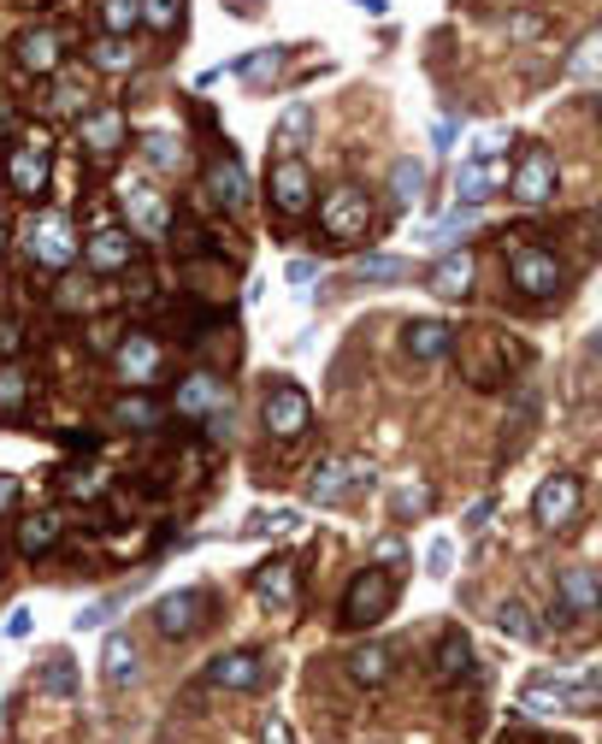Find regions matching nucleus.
I'll use <instances>...</instances> for the list:
<instances>
[{"instance_id": "6ab92c4d", "label": "nucleus", "mask_w": 602, "mask_h": 744, "mask_svg": "<svg viewBox=\"0 0 602 744\" xmlns=\"http://www.w3.org/2000/svg\"><path fill=\"white\" fill-rule=\"evenodd\" d=\"M137 674H142L137 645H130V638H107V650H101V680H107V685H130Z\"/></svg>"}, {"instance_id": "1a4fd4ad", "label": "nucleus", "mask_w": 602, "mask_h": 744, "mask_svg": "<svg viewBox=\"0 0 602 744\" xmlns=\"http://www.w3.org/2000/svg\"><path fill=\"white\" fill-rule=\"evenodd\" d=\"M125 219H130V231H142V237H160V231L172 225L166 201H160L149 184H130L125 189Z\"/></svg>"}, {"instance_id": "ddd939ff", "label": "nucleus", "mask_w": 602, "mask_h": 744, "mask_svg": "<svg viewBox=\"0 0 602 744\" xmlns=\"http://www.w3.org/2000/svg\"><path fill=\"white\" fill-rule=\"evenodd\" d=\"M402 343H408V355H414V361H444L449 343H455V331L444 326V319H408Z\"/></svg>"}, {"instance_id": "2eb2a0df", "label": "nucleus", "mask_w": 602, "mask_h": 744, "mask_svg": "<svg viewBox=\"0 0 602 744\" xmlns=\"http://www.w3.org/2000/svg\"><path fill=\"white\" fill-rule=\"evenodd\" d=\"M208 184H213V196H219V208H231V213H243L248 208V172L237 166V160H213V172H208Z\"/></svg>"}, {"instance_id": "f03ea898", "label": "nucleus", "mask_w": 602, "mask_h": 744, "mask_svg": "<svg viewBox=\"0 0 602 744\" xmlns=\"http://www.w3.org/2000/svg\"><path fill=\"white\" fill-rule=\"evenodd\" d=\"M201 680L219 685V692H255V685L267 680V662H260L255 650H225V656H213V662L201 668Z\"/></svg>"}, {"instance_id": "7ed1b4c3", "label": "nucleus", "mask_w": 602, "mask_h": 744, "mask_svg": "<svg viewBox=\"0 0 602 744\" xmlns=\"http://www.w3.org/2000/svg\"><path fill=\"white\" fill-rule=\"evenodd\" d=\"M201 603H208V591H201V586H184V591L160 597V603H154V626H160L166 638H189V633L201 626V615H208Z\"/></svg>"}, {"instance_id": "4c0bfd02", "label": "nucleus", "mask_w": 602, "mask_h": 744, "mask_svg": "<svg viewBox=\"0 0 602 744\" xmlns=\"http://www.w3.org/2000/svg\"><path fill=\"white\" fill-rule=\"evenodd\" d=\"M24 397H31V378H24L19 367H0V408L12 414V408H19Z\"/></svg>"}, {"instance_id": "aec40b11", "label": "nucleus", "mask_w": 602, "mask_h": 744, "mask_svg": "<svg viewBox=\"0 0 602 744\" xmlns=\"http://www.w3.org/2000/svg\"><path fill=\"white\" fill-rule=\"evenodd\" d=\"M125 260H130V237H125V231H95V237H90V267L95 272H119L125 267Z\"/></svg>"}, {"instance_id": "c85d7f7f", "label": "nucleus", "mask_w": 602, "mask_h": 744, "mask_svg": "<svg viewBox=\"0 0 602 744\" xmlns=\"http://www.w3.org/2000/svg\"><path fill=\"white\" fill-rule=\"evenodd\" d=\"M12 184H19L24 196H36V189L48 184V160L31 154V149H19V154H12Z\"/></svg>"}, {"instance_id": "4d7b16f0", "label": "nucleus", "mask_w": 602, "mask_h": 744, "mask_svg": "<svg viewBox=\"0 0 602 744\" xmlns=\"http://www.w3.org/2000/svg\"><path fill=\"white\" fill-rule=\"evenodd\" d=\"M19 343V326H0V349H12Z\"/></svg>"}, {"instance_id": "e433bc0d", "label": "nucleus", "mask_w": 602, "mask_h": 744, "mask_svg": "<svg viewBox=\"0 0 602 744\" xmlns=\"http://www.w3.org/2000/svg\"><path fill=\"white\" fill-rule=\"evenodd\" d=\"M42 692L71 697V692H78V668H71L66 656H60V662H48V668H42Z\"/></svg>"}, {"instance_id": "f704fd0d", "label": "nucleus", "mask_w": 602, "mask_h": 744, "mask_svg": "<svg viewBox=\"0 0 602 744\" xmlns=\"http://www.w3.org/2000/svg\"><path fill=\"white\" fill-rule=\"evenodd\" d=\"M119 420H125V426H137V432H149V426H160V402L125 397V402H119Z\"/></svg>"}, {"instance_id": "72a5a7b5", "label": "nucleus", "mask_w": 602, "mask_h": 744, "mask_svg": "<svg viewBox=\"0 0 602 744\" xmlns=\"http://www.w3.org/2000/svg\"><path fill=\"white\" fill-rule=\"evenodd\" d=\"M307 130H314V113H307V107H290V113H284V125H278V142H284V149L296 154L302 142H307Z\"/></svg>"}, {"instance_id": "6e6552de", "label": "nucleus", "mask_w": 602, "mask_h": 744, "mask_svg": "<svg viewBox=\"0 0 602 744\" xmlns=\"http://www.w3.org/2000/svg\"><path fill=\"white\" fill-rule=\"evenodd\" d=\"M532 508H538V520H543V527H567V520H573V508H579V479H567V473L543 479L538 496H532Z\"/></svg>"}, {"instance_id": "20e7f679", "label": "nucleus", "mask_w": 602, "mask_h": 744, "mask_svg": "<svg viewBox=\"0 0 602 744\" xmlns=\"http://www.w3.org/2000/svg\"><path fill=\"white\" fill-rule=\"evenodd\" d=\"M31 255L42 260V267H71V260H78V231H71L60 213L36 219L31 225Z\"/></svg>"}, {"instance_id": "f3484780", "label": "nucleus", "mask_w": 602, "mask_h": 744, "mask_svg": "<svg viewBox=\"0 0 602 744\" xmlns=\"http://www.w3.org/2000/svg\"><path fill=\"white\" fill-rule=\"evenodd\" d=\"M119 373L130 378V385H149V378L160 373V343L142 338V331H137V338H125L119 343Z\"/></svg>"}, {"instance_id": "49530a36", "label": "nucleus", "mask_w": 602, "mask_h": 744, "mask_svg": "<svg viewBox=\"0 0 602 744\" xmlns=\"http://www.w3.org/2000/svg\"><path fill=\"white\" fill-rule=\"evenodd\" d=\"M284 279L296 284V290H307V284L319 279V267H314V260H307V255H296V260H290V267H284Z\"/></svg>"}, {"instance_id": "f257e3e1", "label": "nucleus", "mask_w": 602, "mask_h": 744, "mask_svg": "<svg viewBox=\"0 0 602 744\" xmlns=\"http://www.w3.org/2000/svg\"><path fill=\"white\" fill-rule=\"evenodd\" d=\"M390 603H396L390 574H385V567H366V574L355 579V586H349L343 621H349V626H373V621H385V615H390Z\"/></svg>"}, {"instance_id": "bf43d9fd", "label": "nucleus", "mask_w": 602, "mask_h": 744, "mask_svg": "<svg viewBox=\"0 0 602 744\" xmlns=\"http://www.w3.org/2000/svg\"><path fill=\"white\" fill-rule=\"evenodd\" d=\"M0 248H7V231H0Z\"/></svg>"}, {"instance_id": "a19ab883", "label": "nucleus", "mask_w": 602, "mask_h": 744, "mask_svg": "<svg viewBox=\"0 0 602 744\" xmlns=\"http://www.w3.org/2000/svg\"><path fill=\"white\" fill-rule=\"evenodd\" d=\"M278 60H284V54H278V48H267V54H248V60H237V71H243V78H272V71H278Z\"/></svg>"}, {"instance_id": "8fccbe9b", "label": "nucleus", "mask_w": 602, "mask_h": 744, "mask_svg": "<svg viewBox=\"0 0 602 744\" xmlns=\"http://www.w3.org/2000/svg\"><path fill=\"white\" fill-rule=\"evenodd\" d=\"M267 744H296V739H290V721H284V715H267Z\"/></svg>"}, {"instance_id": "dca6fc26", "label": "nucleus", "mask_w": 602, "mask_h": 744, "mask_svg": "<svg viewBox=\"0 0 602 744\" xmlns=\"http://www.w3.org/2000/svg\"><path fill=\"white\" fill-rule=\"evenodd\" d=\"M355 479H366L361 461H326L314 479H307V496H314V503H337V496L355 485Z\"/></svg>"}, {"instance_id": "9d476101", "label": "nucleus", "mask_w": 602, "mask_h": 744, "mask_svg": "<svg viewBox=\"0 0 602 744\" xmlns=\"http://www.w3.org/2000/svg\"><path fill=\"white\" fill-rule=\"evenodd\" d=\"M272 201L284 213H307V208H314V178H307L302 160H284V166L272 172Z\"/></svg>"}, {"instance_id": "a211bd4d", "label": "nucleus", "mask_w": 602, "mask_h": 744, "mask_svg": "<svg viewBox=\"0 0 602 744\" xmlns=\"http://www.w3.org/2000/svg\"><path fill=\"white\" fill-rule=\"evenodd\" d=\"M437 674H444V680H473V638H467V633L437 638Z\"/></svg>"}, {"instance_id": "7c9ffc66", "label": "nucleus", "mask_w": 602, "mask_h": 744, "mask_svg": "<svg viewBox=\"0 0 602 744\" xmlns=\"http://www.w3.org/2000/svg\"><path fill=\"white\" fill-rule=\"evenodd\" d=\"M260 586V597H267V603H290V597H296V574H290V562H272L267 574L255 579Z\"/></svg>"}, {"instance_id": "5fc2aeb1", "label": "nucleus", "mask_w": 602, "mask_h": 744, "mask_svg": "<svg viewBox=\"0 0 602 744\" xmlns=\"http://www.w3.org/2000/svg\"><path fill=\"white\" fill-rule=\"evenodd\" d=\"M432 142H437V149H455V125L437 119V137H432Z\"/></svg>"}, {"instance_id": "052dcab7", "label": "nucleus", "mask_w": 602, "mask_h": 744, "mask_svg": "<svg viewBox=\"0 0 602 744\" xmlns=\"http://www.w3.org/2000/svg\"><path fill=\"white\" fill-rule=\"evenodd\" d=\"M597 225H602V208H597Z\"/></svg>"}, {"instance_id": "39448f33", "label": "nucleus", "mask_w": 602, "mask_h": 744, "mask_svg": "<svg viewBox=\"0 0 602 744\" xmlns=\"http://www.w3.org/2000/svg\"><path fill=\"white\" fill-rule=\"evenodd\" d=\"M562 284V267H555L550 248H514V290L520 296H550Z\"/></svg>"}, {"instance_id": "0eeeda50", "label": "nucleus", "mask_w": 602, "mask_h": 744, "mask_svg": "<svg viewBox=\"0 0 602 744\" xmlns=\"http://www.w3.org/2000/svg\"><path fill=\"white\" fill-rule=\"evenodd\" d=\"M307 420H314V402H307V390L278 385L272 397H267V432H272V437H296Z\"/></svg>"}, {"instance_id": "9b49d317", "label": "nucleus", "mask_w": 602, "mask_h": 744, "mask_svg": "<svg viewBox=\"0 0 602 744\" xmlns=\"http://www.w3.org/2000/svg\"><path fill=\"white\" fill-rule=\"evenodd\" d=\"M508 184H514V196H520V201H532V208H538V201L555 196V160L550 154H526L520 172H514Z\"/></svg>"}, {"instance_id": "4468645a", "label": "nucleus", "mask_w": 602, "mask_h": 744, "mask_svg": "<svg viewBox=\"0 0 602 744\" xmlns=\"http://www.w3.org/2000/svg\"><path fill=\"white\" fill-rule=\"evenodd\" d=\"M425 284H432V296H467V290H473V255H467V248L444 255L432 272H425Z\"/></svg>"}, {"instance_id": "37998d69", "label": "nucleus", "mask_w": 602, "mask_h": 744, "mask_svg": "<svg viewBox=\"0 0 602 744\" xmlns=\"http://www.w3.org/2000/svg\"><path fill=\"white\" fill-rule=\"evenodd\" d=\"M113 615H119V597H107V603H95V609H83V615H78V633H90V626H107Z\"/></svg>"}, {"instance_id": "6e6d98bb", "label": "nucleus", "mask_w": 602, "mask_h": 744, "mask_svg": "<svg viewBox=\"0 0 602 744\" xmlns=\"http://www.w3.org/2000/svg\"><path fill=\"white\" fill-rule=\"evenodd\" d=\"M355 7H361V12H373V19H385V12H390V0H355Z\"/></svg>"}, {"instance_id": "a878e982", "label": "nucleus", "mask_w": 602, "mask_h": 744, "mask_svg": "<svg viewBox=\"0 0 602 744\" xmlns=\"http://www.w3.org/2000/svg\"><path fill=\"white\" fill-rule=\"evenodd\" d=\"M349 680H355V685H385L390 680V650L385 645L355 650V656H349Z\"/></svg>"}, {"instance_id": "864d4df0", "label": "nucleus", "mask_w": 602, "mask_h": 744, "mask_svg": "<svg viewBox=\"0 0 602 744\" xmlns=\"http://www.w3.org/2000/svg\"><path fill=\"white\" fill-rule=\"evenodd\" d=\"M12 503H19V485H12V479H7V473H0V515H7V508H12Z\"/></svg>"}, {"instance_id": "bb28decb", "label": "nucleus", "mask_w": 602, "mask_h": 744, "mask_svg": "<svg viewBox=\"0 0 602 744\" xmlns=\"http://www.w3.org/2000/svg\"><path fill=\"white\" fill-rule=\"evenodd\" d=\"M54 538H60V515H31L19 527V550H24V556H36V550L54 544Z\"/></svg>"}, {"instance_id": "58836bf2", "label": "nucleus", "mask_w": 602, "mask_h": 744, "mask_svg": "<svg viewBox=\"0 0 602 744\" xmlns=\"http://www.w3.org/2000/svg\"><path fill=\"white\" fill-rule=\"evenodd\" d=\"M142 19H149L154 31H172V24L184 19V0H142Z\"/></svg>"}, {"instance_id": "4be33fe9", "label": "nucleus", "mask_w": 602, "mask_h": 744, "mask_svg": "<svg viewBox=\"0 0 602 744\" xmlns=\"http://www.w3.org/2000/svg\"><path fill=\"white\" fill-rule=\"evenodd\" d=\"M562 597H567V609H579V615H585V609L602 603V579L591 574V567H567V574H562Z\"/></svg>"}, {"instance_id": "423d86ee", "label": "nucleus", "mask_w": 602, "mask_h": 744, "mask_svg": "<svg viewBox=\"0 0 602 744\" xmlns=\"http://www.w3.org/2000/svg\"><path fill=\"white\" fill-rule=\"evenodd\" d=\"M319 213H326V231H331V237H361V231H366V219H373V201H366L361 196V189H331V196H326V208H319Z\"/></svg>"}, {"instance_id": "3c124183", "label": "nucleus", "mask_w": 602, "mask_h": 744, "mask_svg": "<svg viewBox=\"0 0 602 744\" xmlns=\"http://www.w3.org/2000/svg\"><path fill=\"white\" fill-rule=\"evenodd\" d=\"M7 633H12V638H31V633H36V615H31V609H19V615L7 621Z\"/></svg>"}, {"instance_id": "f8f14e48", "label": "nucleus", "mask_w": 602, "mask_h": 744, "mask_svg": "<svg viewBox=\"0 0 602 744\" xmlns=\"http://www.w3.org/2000/svg\"><path fill=\"white\" fill-rule=\"evenodd\" d=\"M503 184H508V172L496 166V160H467V166H461V184H455V196H461V208H479V201L496 196Z\"/></svg>"}, {"instance_id": "b1692460", "label": "nucleus", "mask_w": 602, "mask_h": 744, "mask_svg": "<svg viewBox=\"0 0 602 744\" xmlns=\"http://www.w3.org/2000/svg\"><path fill=\"white\" fill-rule=\"evenodd\" d=\"M54 60H60V36H54V31L19 36V66L24 71H54Z\"/></svg>"}, {"instance_id": "5701e85b", "label": "nucleus", "mask_w": 602, "mask_h": 744, "mask_svg": "<svg viewBox=\"0 0 602 744\" xmlns=\"http://www.w3.org/2000/svg\"><path fill=\"white\" fill-rule=\"evenodd\" d=\"M520 709L526 715H550V709H567V680H526V692H520Z\"/></svg>"}, {"instance_id": "de8ad7c7", "label": "nucleus", "mask_w": 602, "mask_h": 744, "mask_svg": "<svg viewBox=\"0 0 602 744\" xmlns=\"http://www.w3.org/2000/svg\"><path fill=\"white\" fill-rule=\"evenodd\" d=\"M503 149H508V130H496V125H491V130H479V160H496Z\"/></svg>"}, {"instance_id": "c756f323", "label": "nucleus", "mask_w": 602, "mask_h": 744, "mask_svg": "<svg viewBox=\"0 0 602 744\" xmlns=\"http://www.w3.org/2000/svg\"><path fill=\"white\" fill-rule=\"evenodd\" d=\"M496 633L520 638V645H538V621L526 615V603H503V609H496Z\"/></svg>"}, {"instance_id": "79ce46f5", "label": "nucleus", "mask_w": 602, "mask_h": 744, "mask_svg": "<svg viewBox=\"0 0 602 744\" xmlns=\"http://www.w3.org/2000/svg\"><path fill=\"white\" fill-rule=\"evenodd\" d=\"M396 508H402V515H425V508H432V491H425V485H402V491H396Z\"/></svg>"}, {"instance_id": "412c9836", "label": "nucleus", "mask_w": 602, "mask_h": 744, "mask_svg": "<svg viewBox=\"0 0 602 744\" xmlns=\"http://www.w3.org/2000/svg\"><path fill=\"white\" fill-rule=\"evenodd\" d=\"M425 196V160H396L390 166V201L396 208H414Z\"/></svg>"}, {"instance_id": "a18cd8bd", "label": "nucleus", "mask_w": 602, "mask_h": 744, "mask_svg": "<svg viewBox=\"0 0 602 744\" xmlns=\"http://www.w3.org/2000/svg\"><path fill=\"white\" fill-rule=\"evenodd\" d=\"M449 556H455V544H449V538H437V544H432V562H425V574H432V579H449Z\"/></svg>"}, {"instance_id": "393cba45", "label": "nucleus", "mask_w": 602, "mask_h": 744, "mask_svg": "<svg viewBox=\"0 0 602 744\" xmlns=\"http://www.w3.org/2000/svg\"><path fill=\"white\" fill-rule=\"evenodd\" d=\"M78 137L83 142H90V149L95 154H107V149H119V142H125V113H95V119H83V130H78Z\"/></svg>"}, {"instance_id": "c9c22d12", "label": "nucleus", "mask_w": 602, "mask_h": 744, "mask_svg": "<svg viewBox=\"0 0 602 744\" xmlns=\"http://www.w3.org/2000/svg\"><path fill=\"white\" fill-rule=\"evenodd\" d=\"M361 279H373V284H396V279H408V267L396 255H366L361 260Z\"/></svg>"}, {"instance_id": "13d9d810", "label": "nucleus", "mask_w": 602, "mask_h": 744, "mask_svg": "<svg viewBox=\"0 0 602 744\" xmlns=\"http://www.w3.org/2000/svg\"><path fill=\"white\" fill-rule=\"evenodd\" d=\"M597 361H602V338H597Z\"/></svg>"}, {"instance_id": "603ef678", "label": "nucleus", "mask_w": 602, "mask_h": 744, "mask_svg": "<svg viewBox=\"0 0 602 744\" xmlns=\"http://www.w3.org/2000/svg\"><path fill=\"white\" fill-rule=\"evenodd\" d=\"M591 66H602V36H591V48L579 54V71H591Z\"/></svg>"}, {"instance_id": "c03bdc74", "label": "nucleus", "mask_w": 602, "mask_h": 744, "mask_svg": "<svg viewBox=\"0 0 602 744\" xmlns=\"http://www.w3.org/2000/svg\"><path fill=\"white\" fill-rule=\"evenodd\" d=\"M149 160H154V166H172V160H178V142H172L166 130H154V137H149Z\"/></svg>"}, {"instance_id": "cd10ccee", "label": "nucleus", "mask_w": 602, "mask_h": 744, "mask_svg": "<svg viewBox=\"0 0 602 744\" xmlns=\"http://www.w3.org/2000/svg\"><path fill=\"white\" fill-rule=\"evenodd\" d=\"M208 408H219V385H213V378H189V385L178 390V414H189V420H196V414H208Z\"/></svg>"}, {"instance_id": "09e8293b", "label": "nucleus", "mask_w": 602, "mask_h": 744, "mask_svg": "<svg viewBox=\"0 0 602 744\" xmlns=\"http://www.w3.org/2000/svg\"><path fill=\"white\" fill-rule=\"evenodd\" d=\"M373 556H378V562H402L408 550H402V538H378V544H373Z\"/></svg>"}, {"instance_id": "473e14b6", "label": "nucleus", "mask_w": 602, "mask_h": 744, "mask_svg": "<svg viewBox=\"0 0 602 744\" xmlns=\"http://www.w3.org/2000/svg\"><path fill=\"white\" fill-rule=\"evenodd\" d=\"M473 213H479V208H455V213H444V219H437L432 231H425V243H432V248H444V243H455V237H461L467 225H473Z\"/></svg>"}, {"instance_id": "2f4dec72", "label": "nucleus", "mask_w": 602, "mask_h": 744, "mask_svg": "<svg viewBox=\"0 0 602 744\" xmlns=\"http://www.w3.org/2000/svg\"><path fill=\"white\" fill-rule=\"evenodd\" d=\"M101 19H107L113 36H130L142 24V0H107V7H101Z\"/></svg>"}, {"instance_id": "ea45409f", "label": "nucleus", "mask_w": 602, "mask_h": 744, "mask_svg": "<svg viewBox=\"0 0 602 744\" xmlns=\"http://www.w3.org/2000/svg\"><path fill=\"white\" fill-rule=\"evenodd\" d=\"M130 60H137V54H130V42H119V36L95 48V66H101V71H130Z\"/></svg>"}]
</instances>
